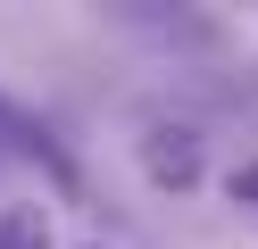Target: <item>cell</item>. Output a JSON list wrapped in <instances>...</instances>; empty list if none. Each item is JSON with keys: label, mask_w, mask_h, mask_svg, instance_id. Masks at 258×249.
I'll use <instances>...</instances> for the list:
<instances>
[{"label": "cell", "mask_w": 258, "mask_h": 249, "mask_svg": "<svg viewBox=\"0 0 258 249\" xmlns=\"http://www.w3.org/2000/svg\"><path fill=\"white\" fill-rule=\"evenodd\" d=\"M233 199H258V166H241V175H233Z\"/></svg>", "instance_id": "cell-3"}, {"label": "cell", "mask_w": 258, "mask_h": 249, "mask_svg": "<svg viewBox=\"0 0 258 249\" xmlns=\"http://www.w3.org/2000/svg\"><path fill=\"white\" fill-rule=\"evenodd\" d=\"M0 249H50V216L42 208H0Z\"/></svg>", "instance_id": "cell-2"}, {"label": "cell", "mask_w": 258, "mask_h": 249, "mask_svg": "<svg viewBox=\"0 0 258 249\" xmlns=\"http://www.w3.org/2000/svg\"><path fill=\"white\" fill-rule=\"evenodd\" d=\"M150 175H158V183H191V175H200L191 133H150Z\"/></svg>", "instance_id": "cell-1"}]
</instances>
